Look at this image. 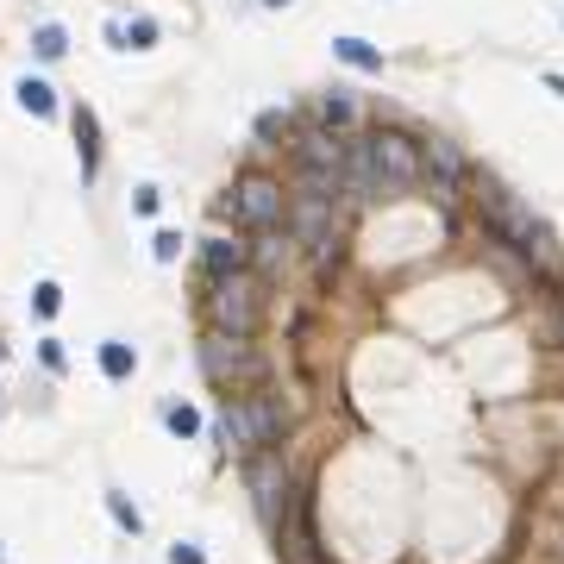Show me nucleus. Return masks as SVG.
Returning a JSON list of instances; mask_svg holds the SVG:
<instances>
[{
	"mask_svg": "<svg viewBox=\"0 0 564 564\" xmlns=\"http://www.w3.org/2000/svg\"><path fill=\"white\" fill-rule=\"evenodd\" d=\"M214 439L226 452H276V439H282L276 395H239V402H226V414L214 420Z\"/></svg>",
	"mask_w": 564,
	"mask_h": 564,
	"instance_id": "nucleus-1",
	"label": "nucleus"
},
{
	"mask_svg": "<svg viewBox=\"0 0 564 564\" xmlns=\"http://www.w3.org/2000/svg\"><path fill=\"white\" fill-rule=\"evenodd\" d=\"M483 214H489V226L502 232V239L527 257V264H539V270H558V251H552V239H546V226L533 220V207L527 201H514V195H502V188H489L483 195Z\"/></svg>",
	"mask_w": 564,
	"mask_h": 564,
	"instance_id": "nucleus-2",
	"label": "nucleus"
},
{
	"mask_svg": "<svg viewBox=\"0 0 564 564\" xmlns=\"http://www.w3.org/2000/svg\"><path fill=\"white\" fill-rule=\"evenodd\" d=\"M264 282H257L251 270H239V276H220L214 289H207V320H214V333H226V339H251L257 333V320H264Z\"/></svg>",
	"mask_w": 564,
	"mask_h": 564,
	"instance_id": "nucleus-3",
	"label": "nucleus"
},
{
	"mask_svg": "<svg viewBox=\"0 0 564 564\" xmlns=\"http://www.w3.org/2000/svg\"><path fill=\"white\" fill-rule=\"evenodd\" d=\"M201 370L214 376V383H232L239 395H251V389L270 376L264 358H257L245 339H226V333H207V339H201Z\"/></svg>",
	"mask_w": 564,
	"mask_h": 564,
	"instance_id": "nucleus-4",
	"label": "nucleus"
},
{
	"mask_svg": "<svg viewBox=\"0 0 564 564\" xmlns=\"http://www.w3.org/2000/svg\"><path fill=\"white\" fill-rule=\"evenodd\" d=\"M282 182L276 176H264V170H251V176H239V188H232V201H226V214L232 220H245V226H257V232H276L282 226Z\"/></svg>",
	"mask_w": 564,
	"mask_h": 564,
	"instance_id": "nucleus-5",
	"label": "nucleus"
},
{
	"mask_svg": "<svg viewBox=\"0 0 564 564\" xmlns=\"http://www.w3.org/2000/svg\"><path fill=\"white\" fill-rule=\"evenodd\" d=\"M289 226H295V239L314 251V264H320V270H333V264H339V220H333V201L295 195V207H289Z\"/></svg>",
	"mask_w": 564,
	"mask_h": 564,
	"instance_id": "nucleus-6",
	"label": "nucleus"
},
{
	"mask_svg": "<svg viewBox=\"0 0 564 564\" xmlns=\"http://www.w3.org/2000/svg\"><path fill=\"white\" fill-rule=\"evenodd\" d=\"M364 145H370L376 176H383L389 188H414L420 176H427V163H420V138H408V132H370Z\"/></svg>",
	"mask_w": 564,
	"mask_h": 564,
	"instance_id": "nucleus-7",
	"label": "nucleus"
},
{
	"mask_svg": "<svg viewBox=\"0 0 564 564\" xmlns=\"http://www.w3.org/2000/svg\"><path fill=\"white\" fill-rule=\"evenodd\" d=\"M245 483L251 502L264 514V527H282V508H289V470H282V452H251L245 458Z\"/></svg>",
	"mask_w": 564,
	"mask_h": 564,
	"instance_id": "nucleus-8",
	"label": "nucleus"
},
{
	"mask_svg": "<svg viewBox=\"0 0 564 564\" xmlns=\"http://www.w3.org/2000/svg\"><path fill=\"white\" fill-rule=\"evenodd\" d=\"M339 188H345V195L351 201H376V195H383V176H376V163H370V145H364V138H358V145H345V170H339Z\"/></svg>",
	"mask_w": 564,
	"mask_h": 564,
	"instance_id": "nucleus-9",
	"label": "nucleus"
},
{
	"mask_svg": "<svg viewBox=\"0 0 564 564\" xmlns=\"http://www.w3.org/2000/svg\"><path fill=\"white\" fill-rule=\"evenodd\" d=\"M201 264H207V276H214V282H220V276H239V270L251 264V245H245V239H226V232H214V239L201 245Z\"/></svg>",
	"mask_w": 564,
	"mask_h": 564,
	"instance_id": "nucleus-10",
	"label": "nucleus"
},
{
	"mask_svg": "<svg viewBox=\"0 0 564 564\" xmlns=\"http://www.w3.org/2000/svg\"><path fill=\"white\" fill-rule=\"evenodd\" d=\"M251 264H257V282H276L282 264H289V239H282V232H257V239H251Z\"/></svg>",
	"mask_w": 564,
	"mask_h": 564,
	"instance_id": "nucleus-11",
	"label": "nucleus"
},
{
	"mask_svg": "<svg viewBox=\"0 0 564 564\" xmlns=\"http://www.w3.org/2000/svg\"><path fill=\"white\" fill-rule=\"evenodd\" d=\"M420 163H427V170L439 176V188H452V182L464 176V157H458L452 138H427V145H420Z\"/></svg>",
	"mask_w": 564,
	"mask_h": 564,
	"instance_id": "nucleus-12",
	"label": "nucleus"
},
{
	"mask_svg": "<svg viewBox=\"0 0 564 564\" xmlns=\"http://www.w3.org/2000/svg\"><path fill=\"white\" fill-rule=\"evenodd\" d=\"M101 126H94V113L88 107H76V145H82V182H94V170H101Z\"/></svg>",
	"mask_w": 564,
	"mask_h": 564,
	"instance_id": "nucleus-13",
	"label": "nucleus"
},
{
	"mask_svg": "<svg viewBox=\"0 0 564 564\" xmlns=\"http://www.w3.org/2000/svg\"><path fill=\"white\" fill-rule=\"evenodd\" d=\"M19 107L38 113V120H51V113H57V88L38 82V76H26V82H19Z\"/></svg>",
	"mask_w": 564,
	"mask_h": 564,
	"instance_id": "nucleus-14",
	"label": "nucleus"
},
{
	"mask_svg": "<svg viewBox=\"0 0 564 564\" xmlns=\"http://www.w3.org/2000/svg\"><path fill=\"white\" fill-rule=\"evenodd\" d=\"M101 370L113 376V383H126V376L138 370V351H132L126 339H107V345H101Z\"/></svg>",
	"mask_w": 564,
	"mask_h": 564,
	"instance_id": "nucleus-15",
	"label": "nucleus"
},
{
	"mask_svg": "<svg viewBox=\"0 0 564 564\" xmlns=\"http://www.w3.org/2000/svg\"><path fill=\"white\" fill-rule=\"evenodd\" d=\"M351 120H358V101L333 88V94H326V101H320V126H326V132H345Z\"/></svg>",
	"mask_w": 564,
	"mask_h": 564,
	"instance_id": "nucleus-16",
	"label": "nucleus"
},
{
	"mask_svg": "<svg viewBox=\"0 0 564 564\" xmlns=\"http://www.w3.org/2000/svg\"><path fill=\"white\" fill-rule=\"evenodd\" d=\"M333 57H345L351 69H370V76L383 69V51H376V44H364V38H339V44H333Z\"/></svg>",
	"mask_w": 564,
	"mask_h": 564,
	"instance_id": "nucleus-17",
	"label": "nucleus"
},
{
	"mask_svg": "<svg viewBox=\"0 0 564 564\" xmlns=\"http://www.w3.org/2000/svg\"><path fill=\"white\" fill-rule=\"evenodd\" d=\"M163 427H170L176 439H188V433H201V414L188 402H170V408H163Z\"/></svg>",
	"mask_w": 564,
	"mask_h": 564,
	"instance_id": "nucleus-18",
	"label": "nucleus"
},
{
	"mask_svg": "<svg viewBox=\"0 0 564 564\" xmlns=\"http://www.w3.org/2000/svg\"><path fill=\"white\" fill-rule=\"evenodd\" d=\"M32 51H38L44 63H57V57L69 51V38H63V26H38V32H32Z\"/></svg>",
	"mask_w": 564,
	"mask_h": 564,
	"instance_id": "nucleus-19",
	"label": "nucleus"
},
{
	"mask_svg": "<svg viewBox=\"0 0 564 564\" xmlns=\"http://www.w3.org/2000/svg\"><path fill=\"white\" fill-rule=\"evenodd\" d=\"M107 514H113V521H120L126 533H138V527H145V514H138V508L120 496V489H107Z\"/></svg>",
	"mask_w": 564,
	"mask_h": 564,
	"instance_id": "nucleus-20",
	"label": "nucleus"
},
{
	"mask_svg": "<svg viewBox=\"0 0 564 564\" xmlns=\"http://www.w3.org/2000/svg\"><path fill=\"white\" fill-rule=\"evenodd\" d=\"M32 308H38L44 320H51V314L63 308V289H57V282H38V289H32Z\"/></svg>",
	"mask_w": 564,
	"mask_h": 564,
	"instance_id": "nucleus-21",
	"label": "nucleus"
},
{
	"mask_svg": "<svg viewBox=\"0 0 564 564\" xmlns=\"http://www.w3.org/2000/svg\"><path fill=\"white\" fill-rule=\"evenodd\" d=\"M151 251H157V264H176V257H182V232H157Z\"/></svg>",
	"mask_w": 564,
	"mask_h": 564,
	"instance_id": "nucleus-22",
	"label": "nucleus"
},
{
	"mask_svg": "<svg viewBox=\"0 0 564 564\" xmlns=\"http://www.w3.org/2000/svg\"><path fill=\"white\" fill-rule=\"evenodd\" d=\"M132 51H151V44H157V19H132Z\"/></svg>",
	"mask_w": 564,
	"mask_h": 564,
	"instance_id": "nucleus-23",
	"label": "nucleus"
},
{
	"mask_svg": "<svg viewBox=\"0 0 564 564\" xmlns=\"http://www.w3.org/2000/svg\"><path fill=\"white\" fill-rule=\"evenodd\" d=\"M157 207H163L157 188H138V195H132V214H157Z\"/></svg>",
	"mask_w": 564,
	"mask_h": 564,
	"instance_id": "nucleus-24",
	"label": "nucleus"
},
{
	"mask_svg": "<svg viewBox=\"0 0 564 564\" xmlns=\"http://www.w3.org/2000/svg\"><path fill=\"white\" fill-rule=\"evenodd\" d=\"M38 358L51 364V370H63V339H38Z\"/></svg>",
	"mask_w": 564,
	"mask_h": 564,
	"instance_id": "nucleus-25",
	"label": "nucleus"
},
{
	"mask_svg": "<svg viewBox=\"0 0 564 564\" xmlns=\"http://www.w3.org/2000/svg\"><path fill=\"white\" fill-rule=\"evenodd\" d=\"M170 564H207V558H201L195 546H176V552H170Z\"/></svg>",
	"mask_w": 564,
	"mask_h": 564,
	"instance_id": "nucleus-26",
	"label": "nucleus"
},
{
	"mask_svg": "<svg viewBox=\"0 0 564 564\" xmlns=\"http://www.w3.org/2000/svg\"><path fill=\"white\" fill-rule=\"evenodd\" d=\"M264 7H289V0H264Z\"/></svg>",
	"mask_w": 564,
	"mask_h": 564,
	"instance_id": "nucleus-27",
	"label": "nucleus"
},
{
	"mask_svg": "<svg viewBox=\"0 0 564 564\" xmlns=\"http://www.w3.org/2000/svg\"><path fill=\"white\" fill-rule=\"evenodd\" d=\"M558 552H564V546H558Z\"/></svg>",
	"mask_w": 564,
	"mask_h": 564,
	"instance_id": "nucleus-28",
	"label": "nucleus"
}]
</instances>
